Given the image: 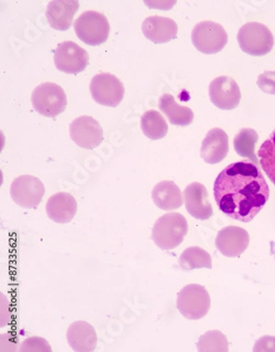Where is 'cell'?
<instances>
[{
	"label": "cell",
	"instance_id": "603a6c76",
	"mask_svg": "<svg viewBox=\"0 0 275 352\" xmlns=\"http://www.w3.org/2000/svg\"><path fill=\"white\" fill-rule=\"evenodd\" d=\"M258 140V133L255 130L243 128L234 138V149L237 154L241 155V157L249 158L252 162L258 165L260 162H259L254 152Z\"/></svg>",
	"mask_w": 275,
	"mask_h": 352
},
{
	"label": "cell",
	"instance_id": "7a4b0ae2",
	"mask_svg": "<svg viewBox=\"0 0 275 352\" xmlns=\"http://www.w3.org/2000/svg\"><path fill=\"white\" fill-rule=\"evenodd\" d=\"M189 232V223L179 212H169L160 217L152 228V239L163 250H171L184 241Z\"/></svg>",
	"mask_w": 275,
	"mask_h": 352
},
{
	"label": "cell",
	"instance_id": "6da1fadb",
	"mask_svg": "<svg viewBox=\"0 0 275 352\" xmlns=\"http://www.w3.org/2000/svg\"><path fill=\"white\" fill-rule=\"evenodd\" d=\"M214 197L223 214L250 223L268 203L270 188L259 166L242 160L220 172L214 184Z\"/></svg>",
	"mask_w": 275,
	"mask_h": 352
},
{
	"label": "cell",
	"instance_id": "3957f363",
	"mask_svg": "<svg viewBox=\"0 0 275 352\" xmlns=\"http://www.w3.org/2000/svg\"><path fill=\"white\" fill-rule=\"evenodd\" d=\"M75 34L86 45L97 46L107 42L110 26L107 17L95 10L82 13L73 23Z\"/></svg>",
	"mask_w": 275,
	"mask_h": 352
},
{
	"label": "cell",
	"instance_id": "5b68a950",
	"mask_svg": "<svg viewBox=\"0 0 275 352\" xmlns=\"http://www.w3.org/2000/svg\"><path fill=\"white\" fill-rule=\"evenodd\" d=\"M32 103L40 116L53 118L64 113L67 106V98L59 85L45 82L32 92Z\"/></svg>",
	"mask_w": 275,
	"mask_h": 352
},
{
	"label": "cell",
	"instance_id": "5bb4252c",
	"mask_svg": "<svg viewBox=\"0 0 275 352\" xmlns=\"http://www.w3.org/2000/svg\"><path fill=\"white\" fill-rule=\"evenodd\" d=\"M184 200L187 211L195 219L208 220L214 214L208 190L200 182H193L184 189Z\"/></svg>",
	"mask_w": 275,
	"mask_h": 352
},
{
	"label": "cell",
	"instance_id": "7402d4cb",
	"mask_svg": "<svg viewBox=\"0 0 275 352\" xmlns=\"http://www.w3.org/2000/svg\"><path fill=\"white\" fill-rule=\"evenodd\" d=\"M141 125L144 135L151 140H160L168 133L167 122L158 111H146L141 116Z\"/></svg>",
	"mask_w": 275,
	"mask_h": 352
},
{
	"label": "cell",
	"instance_id": "4fadbf2b",
	"mask_svg": "<svg viewBox=\"0 0 275 352\" xmlns=\"http://www.w3.org/2000/svg\"><path fill=\"white\" fill-rule=\"evenodd\" d=\"M250 244V236L245 229L230 226L222 229L217 234L216 247L222 255L235 258L246 251Z\"/></svg>",
	"mask_w": 275,
	"mask_h": 352
},
{
	"label": "cell",
	"instance_id": "e0dca14e",
	"mask_svg": "<svg viewBox=\"0 0 275 352\" xmlns=\"http://www.w3.org/2000/svg\"><path fill=\"white\" fill-rule=\"evenodd\" d=\"M67 338L71 348L77 352H92L97 348L96 329L88 322H73L68 327Z\"/></svg>",
	"mask_w": 275,
	"mask_h": 352
},
{
	"label": "cell",
	"instance_id": "ffe728a7",
	"mask_svg": "<svg viewBox=\"0 0 275 352\" xmlns=\"http://www.w3.org/2000/svg\"><path fill=\"white\" fill-rule=\"evenodd\" d=\"M152 198L155 206L163 211H174L182 206L181 190L170 181L160 182L155 185Z\"/></svg>",
	"mask_w": 275,
	"mask_h": 352
},
{
	"label": "cell",
	"instance_id": "30bf717a",
	"mask_svg": "<svg viewBox=\"0 0 275 352\" xmlns=\"http://www.w3.org/2000/svg\"><path fill=\"white\" fill-rule=\"evenodd\" d=\"M89 62L87 52L72 41L59 43L54 52V64L57 69L71 75L86 69Z\"/></svg>",
	"mask_w": 275,
	"mask_h": 352
},
{
	"label": "cell",
	"instance_id": "d4e9b609",
	"mask_svg": "<svg viewBox=\"0 0 275 352\" xmlns=\"http://www.w3.org/2000/svg\"><path fill=\"white\" fill-rule=\"evenodd\" d=\"M258 157L261 168L275 185V130L259 148Z\"/></svg>",
	"mask_w": 275,
	"mask_h": 352
},
{
	"label": "cell",
	"instance_id": "2e32d148",
	"mask_svg": "<svg viewBox=\"0 0 275 352\" xmlns=\"http://www.w3.org/2000/svg\"><path fill=\"white\" fill-rule=\"evenodd\" d=\"M141 29L144 36L154 43L170 42L178 34V26L176 21L162 16H151L146 18Z\"/></svg>",
	"mask_w": 275,
	"mask_h": 352
},
{
	"label": "cell",
	"instance_id": "484cf974",
	"mask_svg": "<svg viewBox=\"0 0 275 352\" xmlns=\"http://www.w3.org/2000/svg\"><path fill=\"white\" fill-rule=\"evenodd\" d=\"M198 351L200 352H227L228 341L227 337L219 330L206 332L197 344Z\"/></svg>",
	"mask_w": 275,
	"mask_h": 352
},
{
	"label": "cell",
	"instance_id": "7c38bea8",
	"mask_svg": "<svg viewBox=\"0 0 275 352\" xmlns=\"http://www.w3.org/2000/svg\"><path fill=\"white\" fill-rule=\"evenodd\" d=\"M209 97L211 102L220 110H234L241 102V89L230 76H219L209 85Z\"/></svg>",
	"mask_w": 275,
	"mask_h": 352
},
{
	"label": "cell",
	"instance_id": "ac0fdd59",
	"mask_svg": "<svg viewBox=\"0 0 275 352\" xmlns=\"http://www.w3.org/2000/svg\"><path fill=\"white\" fill-rule=\"evenodd\" d=\"M78 8L79 2L75 0H54L48 4L46 18L51 28L67 31L72 25Z\"/></svg>",
	"mask_w": 275,
	"mask_h": 352
},
{
	"label": "cell",
	"instance_id": "44dd1931",
	"mask_svg": "<svg viewBox=\"0 0 275 352\" xmlns=\"http://www.w3.org/2000/svg\"><path fill=\"white\" fill-rule=\"evenodd\" d=\"M160 110L167 116L171 124L178 126H187L194 120V113L191 109L179 105L173 95L165 94L160 98Z\"/></svg>",
	"mask_w": 275,
	"mask_h": 352
},
{
	"label": "cell",
	"instance_id": "8992f818",
	"mask_svg": "<svg viewBox=\"0 0 275 352\" xmlns=\"http://www.w3.org/2000/svg\"><path fill=\"white\" fill-rule=\"evenodd\" d=\"M176 305L184 318L198 320L208 315L211 305V296L204 286L189 285L179 292Z\"/></svg>",
	"mask_w": 275,
	"mask_h": 352
},
{
	"label": "cell",
	"instance_id": "f546056e",
	"mask_svg": "<svg viewBox=\"0 0 275 352\" xmlns=\"http://www.w3.org/2000/svg\"><path fill=\"white\" fill-rule=\"evenodd\" d=\"M274 258H275V252H274Z\"/></svg>",
	"mask_w": 275,
	"mask_h": 352
},
{
	"label": "cell",
	"instance_id": "9a60e30c",
	"mask_svg": "<svg viewBox=\"0 0 275 352\" xmlns=\"http://www.w3.org/2000/svg\"><path fill=\"white\" fill-rule=\"evenodd\" d=\"M228 136L224 130L213 128L206 133L200 149V155L206 163L215 165L224 160L228 154Z\"/></svg>",
	"mask_w": 275,
	"mask_h": 352
},
{
	"label": "cell",
	"instance_id": "d6986e66",
	"mask_svg": "<svg viewBox=\"0 0 275 352\" xmlns=\"http://www.w3.org/2000/svg\"><path fill=\"white\" fill-rule=\"evenodd\" d=\"M46 214L57 223H68L75 217L77 203L75 197L67 192L51 195L46 204Z\"/></svg>",
	"mask_w": 275,
	"mask_h": 352
},
{
	"label": "cell",
	"instance_id": "9c48e42d",
	"mask_svg": "<svg viewBox=\"0 0 275 352\" xmlns=\"http://www.w3.org/2000/svg\"><path fill=\"white\" fill-rule=\"evenodd\" d=\"M45 195L40 179L32 175H23L13 181L10 187L12 200L23 208H36Z\"/></svg>",
	"mask_w": 275,
	"mask_h": 352
},
{
	"label": "cell",
	"instance_id": "f1b7e54d",
	"mask_svg": "<svg viewBox=\"0 0 275 352\" xmlns=\"http://www.w3.org/2000/svg\"><path fill=\"white\" fill-rule=\"evenodd\" d=\"M254 352H275V337L263 336L259 338L253 346Z\"/></svg>",
	"mask_w": 275,
	"mask_h": 352
},
{
	"label": "cell",
	"instance_id": "4316f807",
	"mask_svg": "<svg viewBox=\"0 0 275 352\" xmlns=\"http://www.w3.org/2000/svg\"><path fill=\"white\" fill-rule=\"evenodd\" d=\"M21 352H51L50 344L45 338L40 337H32L27 338L21 344Z\"/></svg>",
	"mask_w": 275,
	"mask_h": 352
},
{
	"label": "cell",
	"instance_id": "cb8c5ba5",
	"mask_svg": "<svg viewBox=\"0 0 275 352\" xmlns=\"http://www.w3.org/2000/svg\"><path fill=\"white\" fill-rule=\"evenodd\" d=\"M179 264L184 271L202 268L212 269L211 255L200 247L187 248L180 256Z\"/></svg>",
	"mask_w": 275,
	"mask_h": 352
},
{
	"label": "cell",
	"instance_id": "83f0119b",
	"mask_svg": "<svg viewBox=\"0 0 275 352\" xmlns=\"http://www.w3.org/2000/svg\"><path fill=\"white\" fill-rule=\"evenodd\" d=\"M258 87L264 94L275 95V71H265L258 76Z\"/></svg>",
	"mask_w": 275,
	"mask_h": 352
},
{
	"label": "cell",
	"instance_id": "8fae6325",
	"mask_svg": "<svg viewBox=\"0 0 275 352\" xmlns=\"http://www.w3.org/2000/svg\"><path fill=\"white\" fill-rule=\"evenodd\" d=\"M69 131L71 139L84 149L97 148L104 139L101 125L90 116H80L73 120Z\"/></svg>",
	"mask_w": 275,
	"mask_h": 352
},
{
	"label": "cell",
	"instance_id": "ba28073f",
	"mask_svg": "<svg viewBox=\"0 0 275 352\" xmlns=\"http://www.w3.org/2000/svg\"><path fill=\"white\" fill-rule=\"evenodd\" d=\"M90 92L95 102L108 107H117L124 98V86L112 74H97L90 82Z\"/></svg>",
	"mask_w": 275,
	"mask_h": 352
},
{
	"label": "cell",
	"instance_id": "277c9868",
	"mask_svg": "<svg viewBox=\"0 0 275 352\" xmlns=\"http://www.w3.org/2000/svg\"><path fill=\"white\" fill-rule=\"evenodd\" d=\"M241 50L250 56H263L272 50L274 38L268 27L260 23H248L238 32Z\"/></svg>",
	"mask_w": 275,
	"mask_h": 352
},
{
	"label": "cell",
	"instance_id": "52a82bcc",
	"mask_svg": "<svg viewBox=\"0 0 275 352\" xmlns=\"http://www.w3.org/2000/svg\"><path fill=\"white\" fill-rule=\"evenodd\" d=\"M228 40L227 32L214 21H201L192 31L193 45L203 54L219 53L227 45Z\"/></svg>",
	"mask_w": 275,
	"mask_h": 352
}]
</instances>
